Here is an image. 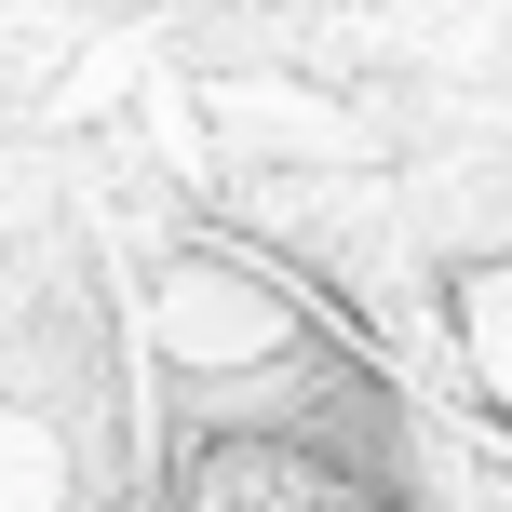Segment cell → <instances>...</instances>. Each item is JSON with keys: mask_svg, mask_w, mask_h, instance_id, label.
Wrapping results in <instances>:
<instances>
[]
</instances>
